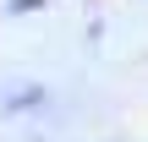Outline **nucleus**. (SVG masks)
Wrapping results in <instances>:
<instances>
[{
  "label": "nucleus",
  "mask_w": 148,
  "mask_h": 142,
  "mask_svg": "<svg viewBox=\"0 0 148 142\" xmlns=\"http://www.w3.org/2000/svg\"><path fill=\"white\" fill-rule=\"evenodd\" d=\"M33 5H44V0H11V11H33Z\"/></svg>",
  "instance_id": "1"
}]
</instances>
